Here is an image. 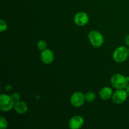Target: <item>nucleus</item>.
<instances>
[{
  "label": "nucleus",
  "instance_id": "nucleus-1",
  "mask_svg": "<svg viewBox=\"0 0 129 129\" xmlns=\"http://www.w3.org/2000/svg\"><path fill=\"white\" fill-rule=\"evenodd\" d=\"M110 81L112 86L117 89H125L129 83L127 79V77L119 73L113 74L111 78Z\"/></svg>",
  "mask_w": 129,
  "mask_h": 129
},
{
  "label": "nucleus",
  "instance_id": "nucleus-2",
  "mask_svg": "<svg viewBox=\"0 0 129 129\" xmlns=\"http://www.w3.org/2000/svg\"><path fill=\"white\" fill-rule=\"evenodd\" d=\"M15 102L11 96L6 94L0 95V110L2 112H6L13 108Z\"/></svg>",
  "mask_w": 129,
  "mask_h": 129
},
{
  "label": "nucleus",
  "instance_id": "nucleus-3",
  "mask_svg": "<svg viewBox=\"0 0 129 129\" xmlns=\"http://www.w3.org/2000/svg\"><path fill=\"white\" fill-rule=\"evenodd\" d=\"M128 57L129 50L126 47H118L113 52V59L117 62H123L128 59Z\"/></svg>",
  "mask_w": 129,
  "mask_h": 129
},
{
  "label": "nucleus",
  "instance_id": "nucleus-4",
  "mask_svg": "<svg viewBox=\"0 0 129 129\" xmlns=\"http://www.w3.org/2000/svg\"><path fill=\"white\" fill-rule=\"evenodd\" d=\"M88 39L91 44L96 48L100 47L104 42V37L100 31L92 30L88 34Z\"/></svg>",
  "mask_w": 129,
  "mask_h": 129
},
{
  "label": "nucleus",
  "instance_id": "nucleus-5",
  "mask_svg": "<svg viewBox=\"0 0 129 129\" xmlns=\"http://www.w3.org/2000/svg\"><path fill=\"white\" fill-rule=\"evenodd\" d=\"M128 94L123 89H118L112 94V101L115 104L120 105L124 103L127 99Z\"/></svg>",
  "mask_w": 129,
  "mask_h": 129
},
{
  "label": "nucleus",
  "instance_id": "nucleus-6",
  "mask_svg": "<svg viewBox=\"0 0 129 129\" xmlns=\"http://www.w3.org/2000/svg\"><path fill=\"white\" fill-rule=\"evenodd\" d=\"M85 95L81 92L77 91L73 93L70 98V102L74 107H80L85 102Z\"/></svg>",
  "mask_w": 129,
  "mask_h": 129
},
{
  "label": "nucleus",
  "instance_id": "nucleus-7",
  "mask_svg": "<svg viewBox=\"0 0 129 129\" xmlns=\"http://www.w3.org/2000/svg\"><path fill=\"white\" fill-rule=\"evenodd\" d=\"M74 23L78 26H84L89 21V16L85 12L83 11L78 12L74 16Z\"/></svg>",
  "mask_w": 129,
  "mask_h": 129
},
{
  "label": "nucleus",
  "instance_id": "nucleus-8",
  "mask_svg": "<svg viewBox=\"0 0 129 129\" xmlns=\"http://www.w3.org/2000/svg\"><path fill=\"white\" fill-rule=\"evenodd\" d=\"M84 118L80 115H75L69 121V127L71 129H79L84 124Z\"/></svg>",
  "mask_w": 129,
  "mask_h": 129
},
{
  "label": "nucleus",
  "instance_id": "nucleus-9",
  "mask_svg": "<svg viewBox=\"0 0 129 129\" xmlns=\"http://www.w3.org/2000/svg\"><path fill=\"white\" fill-rule=\"evenodd\" d=\"M40 59L44 64L47 65L51 64L54 59V52L50 49H45L42 50L40 54Z\"/></svg>",
  "mask_w": 129,
  "mask_h": 129
},
{
  "label": "nucleus",
  "instance_id": "nucleus-10",
  "mask_svg": "<svg viewBox=\"0 0 129 129\" xmlns=\"http://www.w3.org/2000/svg\"><path fill=\"white\" fill-rule=\"evenodd\" d=\"M13 108L15 112L20 115L25 114L28 111V106L26 103L20 100L15 102Z\"/></svg>",
  "mask_w": 129,
  "mask_h": 129
},
{
  "label": "nucleus",
  "instance_id": "nucleus-11",
  "mask_svg": "<svg viewBox=\"0 0 129 129\" xmlns=\"http://www.w3.org/2000/svg\"><path fill=\"white\" fill-rule=\"evenodd\" d=\"M99 94L100 98L103 100H107L110 99L112 96L113 91L111 88L108 86H105L102 88L99 92Z\"/></svg>",
  "mask_w": 129,
  "mask_h": 129
},
{
  "label": "nucleus",
  "instance_id": "nucleus-12",
  "mask_svg": "<svg viewBox=\"0 0 129 129\" xmlns=\"http://www.w3.org/2000/svg\"><path fill=\"white\" fill-rule=\"evenodd\" d=\"M96 94L93 91H88L85 94V100L89 103L94 102L96 99Z\"/></svg>",
  "mask_w": 129,
  "mask_h": 129
},
{
  "label": "nucleus",
  "instance_id": "nucleus-13",
  "mask_svg": "<svg viewBox=\"0 0 129 129\" xmlns=\"http://www.w3.org/2000/svg\"><path fill=\"white\" fill-rule=\"evenodd\" d=\"M37 45L38 49H39V50H41V51L45 50V49H46L47 47V44L46 42L44 41V40H39L37 42Z\"/></svg>",
  "mask_w": 129,
  "mask_h": 129
},
{
  "label": "nucleus",
  "instance_id": "nucleus-14",
  "mask_svg": "<svg viewBox=\"0 0 129 129\" xmlns=\"http://www.w3.org/2000/svg\"><path fill=\"white\" fill-rule=\"evenodd\" d=\"M8 127V122L3 117H0V128L6 129Z\"/></svg>",
  "mask_w": 129,
  "mask_h": 129
},
{
  "label": "nucleus",
  "instance_id": "nucleus-15",
  "mask_svg": "<svg viewBox=\"0 0 129 129\" xmlns=\"http://www.w3.org/2000/svg\"><path fill=\"white\" fill-rule=\"evenodd\" d=\"M8 25L6 21L3 20H0V31L3 32L7 30Z\"/></svg>",
  "mask_w": 129,
  "mask_h": 129
},
{
  "label": "nucleus",
  "instance_id": "nucleus-16",
  "mask_svg": "<svg viewBox=\"0 0 129 129\" xmlns=\"http://www.w3.org/2000/svg\"><path fill=\"white\" fill-rule=\"evenodd\" d=\"M11 96H12L13 99L14 100L15 102L19 101L20 99V95L18 93H13L12 95H11Z\"/></svg>",
  "mask_w": 129,
  "mask_h": 129
},
{
  "label": "nucleus",
  "instance_id": "nucleus-17",
  "mask_svg": "<svg viewBox=\"0 0 129 129\" xmlns=\"http://www.w3.org/2000/svg\"><path fill=\"white\" fill-rule=\"evenodd\" d=\"M125 43L127 46L129 47V35H127L125 38Z\"/></svg>",
  "mask_w": 129,
  "mask_h": 129
},
{
  "label": "nucleus",
  "instance_id": "nucleus-18",
  "mask_svg": "<svg viewBox=\"0 0 129 129\" xmlns=\"http://www.w3.org/2000/svg\"><path fill=\"white\" fill-rule=\"evenodd\" d=\"M125 91L127 92V94H128V96H129V83L128 84V85L127 86V87L125 88Z\"/></svg>",
  "mask_w": 129,
  "mask_h": 129
},
{
  "label": "nucleus",
  "instance_id": "nucleus-19",
  "mask_svg": "<svg viewBox=\"0 0 129 129\" xmlns=\"http://www.w3.org/2000/svg\"><path fill=\"white\" fill-rule=\"evenodd\" d=\"M127 81H128L129 82V76L127 77Z\"/></svg>",
  "mask_w": 129,
  "mask_h": 129
},
{
  "label": "nucleus",
  "instance_id": "nucleus-20",
  "mask_svg": "<svg viewBox=\"0 0 129 129\" xmlns=\"http://www.w3.org/2000/svg\"><path fill=\"white\" fill-rule=\"evenodd\" d=\"M128 50H129V49H128Z\"/></svg>",
  "mask_w": 129,
  "mask_h": 129
}]
</instances>
